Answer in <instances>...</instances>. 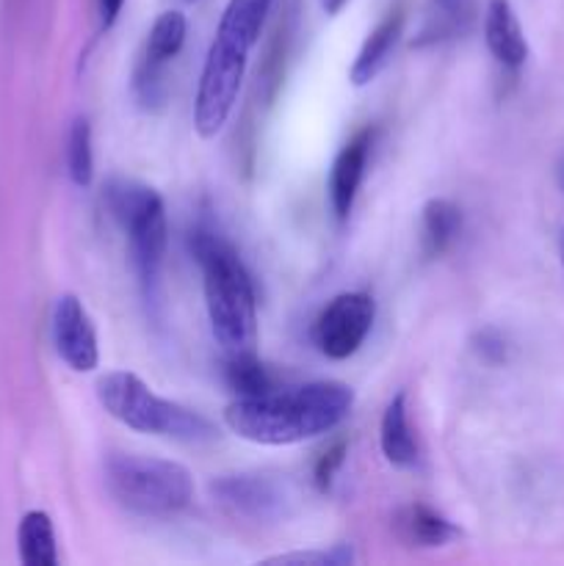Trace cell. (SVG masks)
<instances>
[{"label":"cell","instance_id":"obj_1","mask_svg":"<svg viewBox=\"0 0 564 566\" xmlns=\"http://www.w3.org/2000/svg\"><path fill=\"white\" fill-rule=\"evenodd\" d=\"M352 407V387L326 379L293 390H269L263 396L236 398L224 409V423L241 440L280 448L330 434L348 418Z\"/></svg>","mask_w":564,"mask_h":566},{"label":"cell","instance_id":"obj_2","mask_svg":"<svg viewBox=\"0 0 564 566\" xmlns=\"http://www.w3.org/2000/svg\"><path fill=\"white\" fill-rule=\"evenodd\" d=\"M271 6L274 0H227L194 97V130L202 138L219 136L230 119L247 75L249 53L258 44Z\"/></svg>","mask_w":564,"mask_h":566},{"label":"cell","instance_id":"obj_3","mask_svg":"<svg viewBox=\"0 0 564 566\" xmlns=\"http://www.w3.org/2000/svg\"><path fill=\"white\" fill-rule=\"evenodd\" d=\"M188 249L202 271L210 332L227 354L254 352L258 343V293L236 247L208 224L188 232Z\"/></svg>","mask_w":564,"mask_h":566},{"label":"cell","instance_id":"obj_4","mask_svg":"<svg viewBox=\"0 0 564 566\" xmlns=\"http://www.w3.org/2000/svg\"><path fill=\"white\" fill-rule=\"evenodd\" d=\"M97 401L105 412L138 434L171 437L182 442H208L213 423L182 403L160 398L130 370H111L97 381Z\"/></svg>","mask_w":564,"mask_h":566},{"label":"cell","instance_id":"obj_5","mask_svg":"<svg viewBox=\"0 0 564 566\" xmlns=\"http://www.w3.org/2000/svg\"><path fill=\"white\" fill-rule=\"evenodd\" d=\"M105 205L130 241L133 269L144 298L147 304H158L160 271H164L166 241H169L164 199L144 182L114 177L105 186Z\"/></svg>","mask_w":564,"mask_h":566},{"label":"cell","instance_id":"obj_6","mask_svg":"<svg viewBox=\"0 0 564 566\" xmlns=\"http://www.w3.org/2000/svg\"><path fill=\"white\" fill-rule=\"evenodd\" d=\"M105 484L122 509L142 517L177 514L194 501V475L171 459L116 453L105 464Z\"/></svg>","mask_w":564,"mask_h":566},{"label":"cell","instance_id":"obj_7","mask_svg":"<svg viewBox=\"0 0 564 566\" xmlns=\"http://www.w3.org/2000/svg\"><path fill=\"white\" fill-rule=\"evenodd\" d=\"M374 321L376 304L368 293H341L315 318L313 340L326 359L343 363V359L354 357L359 352L365 337L374 329Z\"/></svg>","mask_w":564,"mask_h":566},{"label":"cell","instance_id":"obj_8","mask_svg":"<svg viewBox=\"0 0 564 566\" xmlns=\"http://www.w3.org/2000/svg\"><path fill=\"white\" fill-rule=\"evenodd\" d=\"M50 329H53L55 354L66 368L75 370V374H92L97 368V329H94L92 315L75 293H64V296L55 298Z\"/></svg>","mask_w":564,"mask_h":566},{"label":"cell","instance_id":"obj_9","mask_svg":"<svg viewBox=\"0 0 564 566\" xmlns=\"http://www.w3.org/2000/svg\"><path fill=\"white\" fill-rule=\"evenodd\" d=\"M210 495L230 517L247 523H271L285 512V490L258 473L224 475L210 484Z\"/></svg>","mask_w":564,"mask_h":566},{"label":"cell","instance_id":"obj_10","mask_svg":"<svg viewBox=\"0 0 564 566\" xmlns=\"http://www.w3.org/2000/svg\"><path fill=\"white\" fill-rule=\"evenodd\" d=\"M370 147H374V130L363 127L343 144L341 153L332 160L326 193H330V208L337 221H346L352 216L359 186H363L365 166H368L370 158Z\"/></svg>","mask_w":564,"mask_h":566},{"label":"cell","instance_id":"obj_11","mask_svg":"<svg viewBox=\"0 0 564 566\" xmlns=\"http://www.w3.org/2000/svg\"><path fill=\"white\" fill-rule=\"evenodd\" d=\"M484 42L503 70H520L529 59L523 25L509 0H490L484 11Z\"/></svg>","mask_w":564,"mask_h":566},{"label":"cell","instance_id":"obj_12","mask_svg":"<svg viewBox=\"0 0 564 566\" xmlns=\"http://www.w3.org/2000/svg\"><path fill=\"white\" fill-rule=\"evenodd\" d=\"M404 31V9L396 6V9L387 11L379 22H376L374 31L365 36L363 48L357 50V59H354L352 70H348V81L352 86H368L370 81H376L382 70L390 61L393 50H396L398 39H401Z\"/></svg>","mask_w":564,"mask_h":566},{"label":"cell","instance_id":"obj_13","mask_svg":"<svg viewBox=\"0 0 564 566\" xmlns=\"http://www.w3.org/2000/svg\"><path fill=\"white\" fill-rule=\"evenodd\" d=\"M379 446L393 468H412L418 462V442H415L412 426H409L407 396L398 392L387 401L379 423Z\"/></svg>","mask_w":564,"mask_h":566},{"label":"cell","instance_id":"obj_14","mask_svg":"<svg viewBox=\"0 0 564 566\" xmlns=\"http://www.w3.org/2000/svg\"><path fill=\"white\" fill-rule=\"evenodd\" d=\"M396 531L407 545L418 547H442L459 536V528L451 520H446L431 506H424V503L404 506L396 514Z\"/></svg>","mask_w":564,"mask_h":566},{"label":"cell","instance_id":"obj_15","mask_svg":"<svg viewBox=\"0 0 564 566\" xmlns=\"http://www.w3.org/2000/svg\"><path fill=\"white\" fill-rule=\"evenodd\" d=\"M17 551L25 566H55L59 564V539H55L53 520L48 512H28L17 528Z\"/></svg>","mask_w":564,"mask_h":566},{"label":"cell","instance_id":"obj_16","mask_svg":"<svg viewBox=\"0 0 564 566\" xmlns=\"http://www.w3.org/2000/svg\"><path fill=\"white\" fill-rule=\"evenodd\" d=\"M420 230H424V252L429 258H440L462 232V210L451 199H429L420 213Z\"/></svg>","mask_w":564,"mask_h":566},{"label":"cell","instance_id":"obj_17","mask_svg":"<svg viewBox=\"0 0 564 566\" xmlns=\"http://www.w3.org/2000/svg\"><path fill=\"white\" fill-rule=\"evenodd\" d=\"M188 36V20L182 11H164L155 17L153 28L147 33V44H144V61L149 64L164 66L166 61L175 59L182 50Z\"/></svg>","mask_w":564,"mask_h":566},{"label":"cell","instance_id":"obj_18","mask_svg":"<svg viewBox=\"0 0 564 566\" xmlns=\"http://www.w3.org/2000/svg\"><path fill=\"white\" fill-rule=\"evenodd\" d=\"M224 381L227 387L236 392V398H252L274 390V381H271L269 370H265V365L254 357V352L227 354Z\"/></svg>","mask_w":564,"mask_h":566},{"label":"cell","instance_id":"obj_19","mask_svg":"<svg viewBox=\"0 0 564 566\" xmlns=\"http://www.w3.org/2000/svg\"><path fill=\"white\" fill-rule=\"evenodd\" d=\"M66 175L77 188H88L94 180L92 125L86 116H77L66 133Z\"/></svg>","mask_w":564,"mask_h":566},{"label":"cell","instance_id":"obj_20","mask_svg":"<svg viewBox=\"0 0 564 566\" xmlns=\"http://www.w3.org/2000/svg\"><path fill=\"white\" fill-rule=\"evenodd\" d=\"M354 551L348 545H337L332 551H310V553H288V556L265 558V564H318V566H346L354 562Z\"/></svg>","mask_w":564,"mask_h":566},{"label":"cell","instance_id":"obj_21","mask_svg":"<svg viewBox=\"0 0 564 566\" xmlns=\"http://www.w3.org/2000/svg\"><path fill=\"white\" fill-rule=\"evenodd\" d=\"M346 453H348L346 440H337L335 446H330L318 457V462H315V470H313V481L321 492L332 490V484H335V475L341 473L343 462H346Z\"/></svg>","mask_w":564,"mask_h":566},{"label":"cell","instance_id":"obj_22","mask_svg":"<svg viewBox=\"0 0 564 566\" xmlns=\"http://www.w3.org/2000/svg\"><path fill=\"white\" fill-rule=\"evenodd\" d=\"M476 352H479L481 359H487V363H503V359H506L509 346L498 332L484 329L479 332V337H476Z\"/></svg>","mask_w":564,"mask_h":566},{"label":"cell","instance_id":"obj_23","mask_svg":"<svg viewBox=\"0 0 564 566\" xmlns=\"http://www.w3.org/2000/svg\"><path fill=\"white\" fill-rule=\"evenodd\" d=\"M453 28H464L476 14V0H435Z\"/></svg>","mask_w":564,"mask_h":566},{"label":"cell","instance_id":"obj_24","mask_svg":"<svg viewBox=\"0 0 564 566\" xmlns=\"http://www.w3.org/2000/svg\"><path fill=\"white\" fill-rule=\"evenodd\" d=\"M122 9H125V0H97V22L100 31H111L119 20Z\"/></svg>","mask_w":564,"mask_h":566},{"label":"cell","instance_id":"obj_25","mask_svg":"<svg viewBox=\"0 0 564 566\" xmlns=\"http://www.w3.org/2000/svg\"><path fill=\"white\" fill-rule=\"evenodd\" d=\"M346 3L348 0H321V6H324L326 14H337V11H341Z\"/></svg>","mask_w":564,"mask_h":566},{"label":"cell","instance_id":"obj_26","mask_svg":"<svg viewBox=\"0 0 564 566\" xmlns=\"http://www.w3.org/2000/svg\"><path fill=\"white\" fill-rule=\"evenodd\" d=\"M558 254H562V263H564V230L558 232Z\"/></svg>","mask_w":564,"mask_h":566},{"label":"cell","instance_id":"obj_27","mask_svg":"<svg viewBox=\"0 0 564 566\" xmlns=\"http://www.w3.org/2000/svg\"><path fill=\"white\" fill-rule=\"evenodd\" d=\"M558 182H562V188H564V166H562V171H558Z\"/></svg>","mask_w":564,"mask_h":566},{"label":"cell","instance_id":"obj_28","mask_svg":"<svg viewBox=\"0 0 564 566\" xmlns=\"http://www.w3.org/2000/svg\"><path fill=\"white\" fill-rule=\"evenodd\" d=\"M186 3H194V0H186Z\"/></svg>","mask_w":564,"mask_h":566}]
</instances>
